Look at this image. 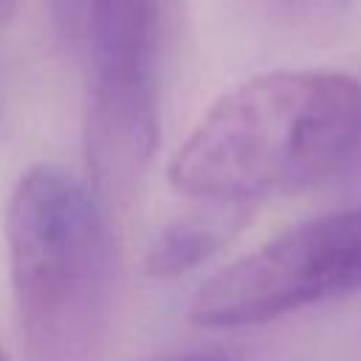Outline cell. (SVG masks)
Masks as SVG:
<instances>
[{
    "mask_svg": "<svg viewBox=\"0 0 361 361\" xmlns=\"http://www.w3.org/2000/svg\"><path fill=\"white\" fill-rule=\"evenodd\" d=\"M17 6H20V0H0V25H6L14 17Z\"/></svg>",
    "mask_w": 361,
    "mask_h": 361,
    "instance_id": "ba28073f",
    "label": "cell"
},
{
    "mask_svg": "<svg viewBox=\"0 0 361 361\" xmlns=\"http://www.w3.org/2000/svg\"><path fill=\"white\" fill-rule=\"evenodd\" d=\"M164 361H231V355L220 353V350H192V353H180V355H169Z\"/></svg>",
    "mask_w": 361,
    "mask_h": 361,
    "instance_id": "52a82bcc",
    "label": "cell"
},
{
    "mask_svg": "<svg viewBox=\"0 0 361 361\" xmlns=\"http://www.w3.org/2000/svg\"><path fill=\"white\" fill-rule=\"evenodd\" d=\"M361 290V203L302 220L209 276L192 296L200 327L265 324Z\"/></svg>",
    "mask_w": 361,
    "mask_h": 361,
    "instance_id": "277c9868",
    "label": "cell"
},
{
    "mask_svg": "<svg viewBox=\"0 0 361 361\" xmlns=\"http://www.w3.org/2000/svg\"><path fill=\"white\" fill-rule=\"evenodd\" d=\"M251 209L200 203V209L166 223L147 248L144 268L155 279H175L214 257L248 220Z\"/></svg>",
    "mask_w": 361,
    "mask_h": 361,
    "instance_id": "5b68a950",
    "label": "cell"
},
{
    "mask_svg": "<svg viewBox=\"0 0 361 361\" xmlns=\"http://www.w3.org/2000/svg\"><path fill=\"white\" fill-rule=\"evenodd\" d=\"M3 231L25 358L90 361L113 293L107 200L85 175L39 161L17 178Z\"/></svg>",
    "mask_w": 361,
    "mask_h": 361,
    "instance_id": "7a4b0ae2",
    "label": "cell"
},
{
    "mask_svg": "<svg viewBox=\"0 0 361 361\" xmlns=\"http://www.w3.org/2000/svg\"><path fill=\"white\" fill-rule=\"evenodd\" d=\"M0 361H6V355H3V350H0Z\"/></svg>",
    "mask_w": 361,
    "mask_h": 361,
    "instance_id": "9c48e42d",
    "label": "cell"
},
{
    "mask_svg": "<svg viewBox=\"0 0 361 361\" xmlns=\"http://www.w3.org/2000/svg\"><path fill=\"white\" fill-rule=\"evenodd\" d=\"M361 149V82L338 71H268L223 93L166 175L197 203L251 209L341 175Z\"/></svg>",
    "mask_w": 361,
    "mask_h": 361,
    "instance_id": "6da1fadb",
    "label": "cell"
},
{
    "mask_svg": "<svg viewBox=\"0 0 361 361\" xmlns=\"http://www.w3.org/2000/svg\"><path fill=\"white\" fill-rule=\"evenodd\" d=\"M45 3H48L51 25L59 34V39L68 45H82L87 31L90 0H45Z\"/></svg>",
    "mask_w": 361,
    "mask_h": 361,
    "instance_id": "8992f818",
    "label": "cell"
},
{
    "mask_svg": "<svg viewBox=\"0 0 361 361\" xmlns=\"http://www.w3.org/2000/svg\"><path fill=\"white\" fill-rule=\"evenodd\" d=\"M178 0H90L85 178L110 203L141 180L161 138V73Z\"/></svg>",
    "mask_w": 361,
    "mask_h": 361,
    "instance_id": "3957f363",
    "label": "cell"
}]
</instances>
